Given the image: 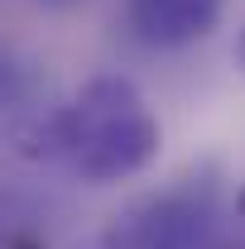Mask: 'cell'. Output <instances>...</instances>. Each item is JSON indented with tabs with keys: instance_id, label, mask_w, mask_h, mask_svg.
I'll use <instances>...</instances> for the list:
<instances>
[{
	"instance_id": "cell-1",
	"label": "cell",
	"mask_w": 245,
	"mask_h": 249,
	"mask_svg": "<svg viewBox=\"0 0 245 249\" xmlns=\"http://www.w3.org/2000/svg\"><path fill=\"white\" fill-rule=\"evenodd\" d=\"M43 154L62 158L82 182L111 187L140 178L159 158V120L130 77H92L43 120Z\"/></svg>"
},
{
	"instance_id": "cell-2",
	"label": "cell",
	"mask_w": 245,
	"mask_h": 249,
	"mask_svg": "<svg viewBox=\"0 0 245 249\" xmlns=\"http://www.w3.org/2000/svg\"><path fill=\"white\" fill-rule=\"evenodd\" d=\"M216 168H192L173 182L125 201L101 230V249H202L216 220Z\"/></svg>"
},
{
	"instance_id": "cell-3",
	"label": "cell",
	"mask_w": 245,
	"mask_h": 249,
	"mask_svg": "<svg viewBox=\"0 0 245 249\" xmlns=\"http://www.w3.org/2000/svg\"><path fill=\"white\" fill-rule=\"evenodd\" d=\"M221 5L226 0H125V29L154 53H178L216 29Z\"/></svg>"
},
{
	"instance_id": "cell-4",
	"label": "cell",
	"mask_w": 245,
	"mask_h": 249,
	"mask_svg": "<svg viewBox=\"0 0 245 249\" xmlns=\"http://www.w3.org/2000/svg\"><path fill=\"white\" fill-rule=\"evenodd\" d=\"M236 67L245 72V24H241V34H236Z\"/></svg>"
},
{
	"instance_id": "cell-5",
	"label": "cell",
	"mask_w": 245,
	"mask_h": 249,
	"mask_svg": "<svg viewBox=\"0 0 245 249\" xmlns=\"http://www.w3.org/2000/svg\"><path fill=\"white\" fill-rule=\"evenodd\" d=\"M202 249H245V245H202Z\"/></svg>"
},
{
	"instance_id": "cell-6",
	"label": "cell",
	"mask_w": 245,
	"mask_h": 249,
	"mask_svg": "<svg viewBox=\"0 0 245 249\" xmlns=\"http://www.w3.org/2000/svg\"><path fill=\"white\" fill-rule=\"evenodd\" d=\"M43 5H72V0H43Z\"/></svg>"
}]
</instances>
